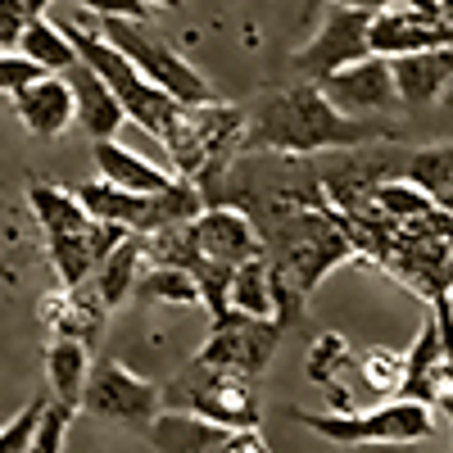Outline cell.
Masks as SVG:
<instances>
[{"label":"cell","instance_id":"cell-19","mask_svg":"<svg viewBox=\"0 0 453 453\" xmlns=\"http://www.w3.org/2000/svg\"><path fill=\"white\" fill-rule=\"evenodd\" d=\"M395 87H399V104L403 109H431L444 87L453 82V46H435V50H418V55H395Z\"/></svg>","mask_w":453,"mask_h":453},{"label":"cell","instance_id":"cell-26","mask_svg":"<svg viewBox=\"0 0 453 453\" xmlns=\"http://www.w3.org/2000/svg\"><path fill=\"white\" fill-rule=\"evenodd\" d=\"M19 55H27L32 64H42L46 73H68L73 64H78V46H73V36L64 32V23H46L42 19H27L23 36H19Z\"/></svg>","mask_w":453,"mask_h":453},{"label":"cell","instance_id":"cell-37","mask_svg":"<svg viewBox=\"0 0 453 453\" xmlns=\"http://www.w3.org/2000/svg\"><path fill=\"white\" fill-rule=\"evenodd\" d=\"M150 10H181V0H145Z\"/></svg>","mask_w":453,"mask_h":453},{"label":"cell","instance_id":"cell-32","mask_svg":"<svg viewBox=\"0 0 453 453\" xmlns=\"http://www.w3.org/2000/svg\"><path fill=\"white\" fill-rule=\"evenodd\" d=\"M42 64H32L27 55H19V50H0V96H19L27 82H36L42 78Z\"/></svg>","mask_w":453,"mask_h":453},{"label":"cell","instance_id":"cell-6","mask_svg":"<svg viewBox=\"0 0 453 453\" xmlns=\"http://www.w3.org/2000/svg\"><path fill=\"white\" fill-rule=\"evenodd\" d=\"M295 418L331 444H422L435 435V408L408 395L381 399L376 408L295 412Z\"/></svg>","mask_w":453,"mask_h":453},{"label":"cell","instance_id":"cell-29","mask_svg":"<svg viewBox=\"0 0 453 453\" xmlns=\"http://www.w3.org/2000/svg\"><path fill=\"white\" fill-rule=\"evenodd\" d=\"M403 372H408V354H390V349H367L358 354V376L372 395L395 399L403 395Z\"/></svg>","mask_w":453,"mask_h":453},{"label":"cell","instance_id":"cell-7","mask_svg":"<svg viewBox=\"0 0 453 453\" xmlns=\"http://www.w3.org/2000/svg\"><path fill=\"white\" fill-rule=\"evenodd\" d=\"M100 36L109 46H119L145 78L155 87H164L173 100H181V104L213 100L209 78L186 55H177V46L159 27H150V19H100Z\"/></svg>","mask_w":453,"mask_h":453},{"label":"cell","instance_id":"cell-10","mask_svg":"<svg viewBox=\"0 0 453 453\" xmlns=\"http://www.w3.org/2000/svg\"><path fill=\"white\" fill-rule=\"evenodd\" d=\"M367 55H372V10L349 5V0H331V14L322 19L318 36L304 50H295V73L309 82H322L335 68L358 64Z\"/></svg>","mask_w":453,"mask_h":453},{"label":"cell","instance_id":"cell-25","mask_svg":"<svg viewBox=\"0 0 453 453\" xmlns=\"http://www.w3.org/2000/svg\"><path fill=\"white\" fill-rule=\"evenodd\" d=\"M136 304H177V309H191V304H204V295H200V281L196 273H186V268H168V263H145V273L132 290Z\"/></svg>","mask_w":453,"mask_h":453},{"label":"cell","instance_id":"cell-24","mask_svg":"<svg viewBox=\"0 0 453 453\" xmlns=\"http://www.w3.org/2000/svg\"><path fill=\"white\" fill-rule=\"evenodd\" d=\"M358 213H363V209H358ZM367 213L386 218L390 226H412V222H422L426 213H435V196H426L418 181L399 173V177H386V181L372 191Z\"/></svg>","mask_w":453,"mask_h":453},{"label":"cell","instance_id":"cell-8","mask_svg":"<svg viewBox=\"0 0 453 453\" xmlns=\"http://www.w3.org/2000/svg\"><path fill=\"white\" fill-rule=\"evenodd\" d=\"M164 408L177 412H200V418L232 426V431H254L258 426V390L250 376L222 372L213 363L191 358L173 381L164 386Z\"/></svg>","mask_w":453,"mask_h":453},{"label":"cell","instance_id":"cell-41","mask_svg":"<svg viewBox=\"0 0 453 453\" xmlns=\"http://www.w3.org/2000/svg\"><path fill=\"white\" fill-rule=\"evenodd\" d=\"M27 453H32V449H27Z\"/></svg>","mask_w":453,"mask_h":453},{"label":"cell","instance_id":"cell-30","mask_svg":"<svg viewBox=\"0 0 453 453\" xmlns=\"http://www.w3.org/2000/svg\"><path fill=\"white\" fill-rule=\"evenodd\" d=\"M349 367V340L345 335H335V331H326V335H318L313 340V349H309V381H318L335 403H340V390H335V376Z\"/></svg>","mask_w":453,"mask_h":453},{"label":"cell","instance_id":"cell-21","mask_svg":"<svg viewBox=\"0 0 453 453\" xmlns=\"http://www.w3.org/2000/svg\"><path fill=\"white\" fill-rule=\"evenodd\" d=\"M91 159H96L104 181L123 186V191H132V196H159V191H168V186L177 181L173 168H159V164L132 155V150L119 145L113 136L109 141H91Z\"/></svg>","mask_w":453,"mask_h":453},{"label":"cell","instance_id":"cell-28","mask_svg":"<svg viewBox=\"0 0 453 453\" xmlns=\"http://www.w3.org/2000/svg\"><path fill=\"white\" fill-rule=\"evenodd\" d=\"M403 177H412L426 196L453 191V141L422 145V150H412V155H403Z\"/></svg>","mask_w":453,"mask_h":453},{"label":"cell","instance_id":"cell-18","mask_svg":"<svg viewBox=\"0 0 453 453\" xmlns=\"http://www.w3.org/2000/svg\"><path fill=\"white\" fill-rule=\"evenodd\" d=\"M64 82L73 87V113H78V127H82L91 141L119 136V127L127 123V109H123V100L109 91V82L100 78L91 64L78 59V64L64 73Z\"/></svg>","mask_w":453,"mask_h":453},{"label":"cell","instance_id":"cell-17","mask_svg":"<svg viewBox=\"0 0 453 453\" xmlns=\"http://www.w3.org/2000/svg\"><path fill=\"white\" fill-rule=\"evenodd\" d=\"M10 100H14L19 123L32 136H42V141H55V136H64L73 123H78V113H73V87L64 82V73H42V78L27 82Z\"/></svg>","mask_w":453,"mask_h":453},{"label":"cell","instance_id":"cell-33","mask_svg":"<svg viewBox=\"0 0 453 453\" xmlns=\"http://www.w3.org/2000/svg\"><path fill=\"white\" fill-rule=\"evenodd\" d=\"M73 10H91L96 19H150L145 0H73Z\"/></svg>","mask_w":453,"mask_h":453},{"label":"cell","instance_id":"cell-38","mask_svg":"<svg viewBox=\"0 0 453 453\" xmlns=\"http://www.w3.org/2000/svg\"><path fill=\"white\" fill-rule=\"evenodd\" d=\"M322 5H331V0H304V19H313Z\"/></svg>","mask_w":453,"mask_h":453},{"label":"cell","instance_id":"cell-14","mask_svg":"<svg viewBox=\"0 0 453 453\" xmlns=\"http://www.w3.org/2000/svg\"><path fill=\"white\" fill-rule=\"evenodd\" d=\"M403 395H408V399H422V403H431L435 412L453 418V358H449L444 340H440L435 313L422 322L418 340H412V349H408Z\"/></svg>","mask_w":453,"mask_h":453},{"label":"cell","instance_id":"cell-39","mask_svg":"<svg viewBox=\"0 0 453 453\" xmlns=\"http://www.w3.org/2000/svg\"><path fill=\"white\" fill-rule=\"evenodd\" d=\"M435 204H440V209H444V213L453 218V191H444V196H435Z\"/></svg>","mask_w":453,"mask_h":453},{"label":"cell","instance_id":"cell-31","mask_svg":"<svg viewBox=\"0 0 453 453\" xmlns=\"http://www.w3.org/2000/svg\"><path fill=\"white\" fill-rule=\"evenodd\" d=\"M46 403H50V390L46 395H32L19 418H10L5 426H0V453H27L32 449V435H36V426H42Z\"/></svg>","mask_w":453,"mask_h":453},{"label":"cell","instance_id":"cell-27","mask_svg":"<svg viewBox=\"0 0 453 453\" xmlns=\"http://www.w3.org/2000/svg\"><path fill=\"white\" fill-rule=\"evenodd\" d=\"M232 309L236 313H250V318H277V286H273V268H268V258H250L236 268L232 277Z\"/></svg>","mask_w":453,"mask_h":453},{"label":"cell","instance_id":"cell-1","mask_svg":"<svg viewBox=\"0 0 453 453\" xmlns=\"http://www.w3.org/2000/svg\"><path fill=\"white\" fill-rule=\"evenodd\" d=\"M254 222L277 286V318L281 326H290L322 286V277L354 258V232L345 218L331 213V204H277Z\"/></svg>","mask_w":453,"mask_h":453},{"label":"cell","instance_id":"cell-2","mask_svg":"<svg viewBox=\"0 0 453 453\" xmlns=\"http://www.w3.org/2000/svg\"><path fill=\"white\" fill-rule=\"evenodd\" d=\"M376 136H386L381 127H372L363 119L340 113L318 82H295L268 91L254 113L245 119V145L250 155H295V159H313L326 150H358L372 145Z\"/></svg>","mask_w":453,"mask_h":453},{"label":"cell","instance_id":"cell-40","mask_svg":"<svg viewBox=\"0 0 453 453\" xmlns=\"http://www.w3.org/2000/svg\"><path fill=\"white\" fill-rule=\"evenodd\" d=\"M449 295H453V290H449Z\"/></svg>","mask_w":453,"mask_h":453},{"label":"cell","instance_id":"cell-35","mask_svg":"<svg viewBox=\"0 0 453 453\" xmlns=\"http://www.w3.org/2000/svg\"><path fill=\"white\" fill-rule=\"evenodd\" d=\"M349 5H363V10H390V5H399V0H349Z\"/></svg>","mask_w":453,"mask_h":453},{"label":"cell","instance_id":"cell-12","mask_svg":"<svg viewBox=\"0 0 453 453\" xmlns=\"http://www.w3.org/2000/svg\"><path fill=\"white\" fill-rule=\"evenodd\" d=\"M326 91V100L349 113V119H367V113H386L399 104V87H395V68L386 55H367L358 64L335 68L331 78L318 82Z\"/></svg>","mask_w":453,"mask_h":453},{"label":"cell","instance_id":"cell-15","mask_svg":"<svg viewBox=\"0 0 453 453\" xmlns=\"http://www.w3.org/2000/svg\"><path fill=\"white\" fill-rule=\"evenodd\" d=\"M435 46H453V23L426 19L408 0L372 14V55L395 59V55H418V50H435Z\"/></svg>","mask_w":453,"mask_h":453},{"label":"cell","instance_id":"cell-9","mask_svg":"<svg viewBox=\"0 0 453 453\" xmlns=\"http://www.w3.org/2000/svg\"><path fill=\"white\" fill-rule=\"evenodd\" d=\"M82 412L100 422H123V426H150L164 412V386L145 381L119 358H100L91 363L87 390H82Z\"/></svg>","mask_w":453,"mask_h":453},{"label":"cell","instance_id":"cell-22","mask_svg":"<svg viewBox=\"0 0 453 453\" xmlns=\"http://www.w3.org/2000/svg\"><path fill=\"white\" fill-rule=\"evenodd\" d=\"M87 376H91V349L73 335H50V345H46V390H50V399L82 412Z\"/></svg>","mask_w":453,"mask_h":453},{"label":"cell","instance_id":"cell-36","mask_svg":"<svg viewBox=\"0 0 453 453\" xmlns=\"http://www.w3.org/2000/svg\"><path fill=\"white\" fill-rule=\"evenodd\" d=\"M23 5H27V14H32V19H42V14L55 5V0H23Z\"/></svg>","mask_w":453,"mask_h":453},{"label":"cell","instance_id":"cell-11","mask_svg":"<svg viewBox=\"0 0 453 453\" xmlns=\"http://www.w3.org/2000/svg\"><path fill=\"white\" fill-rule=\"evenodd\" d=\"M281 331L286 326L273 322V318H250V313L226 309L222 318H213V331H209L204 349L196 358L213 363L222 372H241V376H250V381H258L263 367H268L273 354H277Z\"/></svg>","mask_w":453,"mask_h":453},{"label":"cell","instance_id":"cell-3","mask_svg":"<svg viewBox=\"0 0 453 453\" xmlns=\"http://www.w3.org/2000/svg\"><path fill=\"white\" fill-rule=\"evenodd\" d=\"M27 204L32 218L46 232V250L59 273V286H82L100 268V258L127 236V226H113L87 213L78 191H64L55 181H32L27 186Z\"/></svg>","mask_w":453,"mask_h":453},{"label":"cell","instance_id":"cell-23","mask_svg":"<svg viewBox=\"0 0 453 453\" xmlns=\"http://www.w3.org/2000/svg\"><path fill=\"white\" fill-rule=\"evenodd\" d=\"M145 236L141 232H127L119 245H113L104 258H100V268L91 273V286L100 290V299L109 309H119L123 299H132V290H136V281H141V273H145Z\"/></svg>","mask_w":453,"mask_h":453},{"label":"cell","instance_id":"cell-4","mask_svg":"<svg viewBox=\"0 0 453 453\" xmlns=\"http://www.w3.org/2000/svg\"><path fill=\"white\" fill-rule=\"evenodd\" d=\"M159 145L168 150L173 173L196 181L209 196L218 186V177L232 168L236 145H245V113L236 104H222V100L181 104Z\"/></svg>","mask_w":453,"mask_h":453},{"label":"cell","instance_id":"cell-34","mask_svg":"<svg viewBox=\"0 0 453 453\" xmlns=\"http://www.w3.org/2000/svg\"><path fill=\"white\" fill-rule=\"evenodd\" d=\"M27 5L23 0H0V50H19V36L27 27Z\"/></svg>","mask_w":453,"mask_h":453},{"label":"cell","instance_id":"cell-20","mask_svg":"<svg viewBox=\"0 0 453 453\" xmlns=\"http://www.w3.org/2000/svg\"><path fill=\"white\" fill-rule=\"evenodd\" d=\"M145 435L164 453H222L236 440L232 426H218V422L200 418V412H177V408H164L159 418L145 426Z\"/></svg>","mask_w":453,"mask_h":453},{"label":"cell","instance_id":"cell-16","mask_svg":"<svg viewBox=\"0 0 453 453\" xmlns=\"http://www.w3.org/2000/svg\"><path fill=\"white\" fill-rule=\"evenodd\" d=\"M109 313L113 309L100 299V290L91 281L59 286V290L42 295V322L50 326V335H73V340H82L87 349H96V340L104 335Z\"/></svg>","mask_w":453,"mask_h":453},{"label":"cell","instance_id":"cell-13","mask_svg":"<svg viewBox=\"0 0 453 453\" xmlns=\"http://www.w3.org/2000/svg\"><path fill=\"white\" fill-rule=\"evenodd\" d=\"M191 232L200 245V263H222V268H241V263L263 254L258 222L236 204H204L191 218Z\"/></svg>","mask_w":453,"mask_h":453},{"label":"cell","instance_id":"cell-5","mask_svg":"<svg viewBox=\"0 0 453 453\" xmlns=\"http://www.w3.org/2000/svg\"><path fill=\"white\" fill-rule=\"evenodd\" d=\"M64 32L73 36V46H78V59L82 64H91L100 78L109 82V91L123 100V109H127V119L136 123V127H145L155 141H164V132L173 127V119H177V109H181V100H173L164 87H155L145 78V73L119 50V46H109L100 32H87L78 19H68L64 23Z\"/></svg>","mask_w":453,"mask_h":453}]
</instances>
